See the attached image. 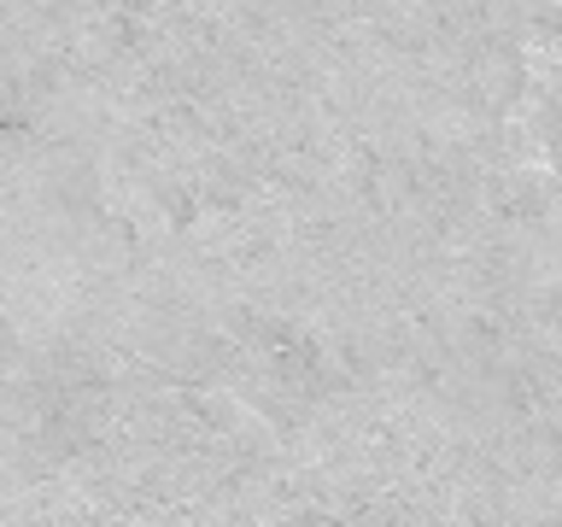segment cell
Wrapping results in <instances>:
<instances>
[{
  "instance_id": "1",
  "label": "cell",
  "mask_w": 562,
  "mask_h": 527,
  "mask_svg": "<svg viewBox=\"0 0 562 527\" xmlns=\"http://www.w3.org/2000/svg\"><path fill=\"white\" fill-rule=\"evenodd\" d=\"M544 316H551V323L562 328V299H551V311H544Z\"/></svg>"
}]
</instances>
